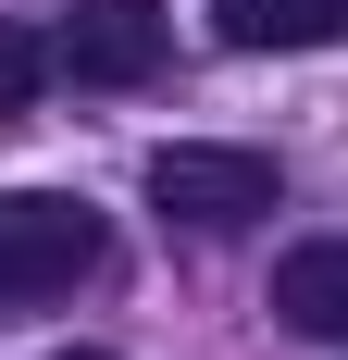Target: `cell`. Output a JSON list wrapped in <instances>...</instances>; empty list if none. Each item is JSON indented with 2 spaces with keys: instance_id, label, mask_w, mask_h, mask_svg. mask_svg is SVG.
I'll use <instances>...</instances> for the list:
<instances>
[{
  "instance_id": "obj_4",
  "label": "cell",
  "mask_w": 348,
  "mask_h": 360,
  "mask_svg": "<svg viewBox=\"0 0 348 360\" xmlns=\"http://www.w3.org/2000/svg\"><path fill=\"white\" fill-rule=\"evenodd\" d=\"M274 323L348 335V236H299V249L274 261Z\"/></svg>"
},
{
  "instance_id": "obj_1",
  "label": "cell",
  "mask_w": 348,
  "mask_h": 360,
  "mask_svg": "<svg viewBox=\"0 0 348 360\" xmlns=\"http://www.w3.org/2000/svg\"><path fill=\"white\" fill-rule=\"evenodd\" d=\"M149 212H162V224H199V236H237V224L274 212V162H261V149L174 137L162 162H149Z\"/></svg>"
},
{
  "instance_id": "obj_2",
  "label": "cell",
  "mask_w": 348,
  "mask_h": 360,
  "mask_svg": "<svg viewBox=\"0 0 348 360\" xmlns=\"http://www.w3.org/2000/svg\"><path fill=\"white\" fill-rule=\"evenodd\" d=\"M100 261V212L63 186H0V298H50Z\"/></svg>"
},
{
  "instance_id": "obj_6",
  "label": "cell",
  "mask_w": 348,
  "mask_h": 360,
  "mask_svg": "<svg viewBox=\"0 0 348 360\" xmlns=\"http://www.w3.org/2000/svg\"><path fill=\"white\" fill-rule=\"evenodd\" d=\"M50 75H63V63H50V37H37V25H13V13H0V124H13V112H25L37 87H50Z\"/></svg>"
},
{
  "instance_id": "obj_7",
  "label": "cell",
  "mask_w": 348,
  "mask_h": 360,
  "mask_svg": "<svg viewBox=\"0 0 348 360\" xmlns=\"http://www.w3.org/2000/svg\"><path fill=\"white\" fill-rule=\"evenodd\" d=\"M63 360H112V348H63Z\"/></svg>"
},
{
  "instance_id": "obj_3",
  "label": "cell",
  "mask_w": 348,
  "mask_h": 360,
  "mask_svg": "<svg viewBox=\"0 0 348 360\" xmlns=\"http://www.w3.org/2000/svg\"><path fill=\"white\" fill-rule=\"evenodd\" d=\"M162 50H174L162 0H75V25L50 37V63H63L75 87H149Z\"/></svg>"
},
{
  "instance_id": "obj_5",
  "label": "cell",
  "mask_w": 348,
  "mask_h": 360,
  "mask_svg": "<svg viewBox=\"0 0 348 360\" xmlns=\"http://www.w3.org/2000/svg\"><path fill=\"white\" fill-rule=\"evenodd\" d=\"M211 25L237 37V50H336L348 0H211Z\"/></svg>"
}]
</instances>
